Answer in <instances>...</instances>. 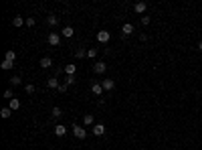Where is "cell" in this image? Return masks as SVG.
Segmentation results:
<instances>
[{
  "instance_id": "obj_1",
  "label": "cell",
  "mask_w": 202,
  "mask_h": 150,
  "mask_svg": "<svg viewBox=\"0 0 202 150\" xmlns=\"http://www.w3.org/2000/svg\"><path fill=\"white\" fill-rule=\"evenodd\" d=\"M73 134H75V138H79V140H83L85 136H87V130H85L83 126H79V124H73Z\"/></svg>"
},
{
  "instance_id": "obj_2",
  "label": "cell",
  "mask_w": 202,
  "mask_h": 150,
  "mask_svg": "<svg viewBox=\"0 0 202 150\" xmlns=\"http://www.w3.org/2000/svg\"><path fill=\"white\" fill-rule=\"evenodd\" d=\"M93 71H95L97 75H103V73H105V71H107V65H105V63H103V61H97L95 65H93Z\"/></svg>"
},
{
  "instance_id": "obj_3",
  "label": "cell",
  "mask_w": 202,
  "mask_h": 150,
  "mask_svg": "<svg viewBox=\"0 0 202 150\" xmlns=\"http://www.w3.org/2000/svg\"><path fill=\"white\" fill-rule=\"evenodd\" d=\"M59 43H61V35H59V33H51V35H49V45L51 47H57Z\"/></svg>"
},
{
  "instance_id": "obj_4",
  "label": "cell",
  "mask_w": 202,
  "mask_h": 150,
  "mask_svg": "<svg viewBox=\"0 0 202 150\" xmlns=\"http://www.w3.org/2000/svg\"><path fill=\"white\" fill-rule=\"evenodd\" d=\"M131 33H134V24H131V23H126V24L121 27V35H123V39L130 37Z\"/></svg>"
},
{
  "instance_id": "obj_5",
  "label": "cell",
  "mask_w": 202,
  "mask_h": 150,
  "mask_svg": "<svg viewBox=\"0 0 202 150\" xmlns=\"http://www.w3.org/2000/svg\"><path fill=\"white\" fill-rule=\"evenodd\" d=\"M59 85H61V83H59L57 77H49V79H47V87H49V89H59Z\"/></svg>"
},
{
  "instance_id": "obj_6",
  "label": "cell",
  "mask_w": 202,
  "mask_h": 150,
  "mask_svg": "<svg viewBox=\"0 0 202 150\" xmlns=\"http://www.w3.org/2000/svg\"><path fill=\"white\" fill-rule=\"evenodd\" d=\"M109 39H111V35L107 31H99L97 33V41L99 43H109Z\"/></svg>"
},
{
  "instance_id": "obj_7",
  "label": "cell",
  "mask_w": 202,
  "mask_h": 150,
  "mask_svg": "<svg viewBox=\"0 0 202 150\" xmlns=\"http://www.w3.org/2000/svg\"><path fill=\"white\" fill-rule=\"evenodd\" d=\"M134 10L137 12V14H144V12L148 10V4H145V2H135L134 4Z\"/></svg>"
},
{
  "instance_id": "obj_8",
  "label": "cell",
  "mask_w": 202,
  "mask_h": 150,
  "mask_svg": "<svg viewBox=\"0 0 202 150\" xmlns=\"http://www.w3.org/2000/svg\"><path fill=\"white\" fill-rule=\"evenodd\" d=\"M101 85H103V89H105V91H111V89L115 87V81L113 79H103Z\"/></svg>"
},
{
  "instance_id": "obj_9",
  "label": "cell",
  "mask_w": 202,
  "mask_h": 150,
  "mask_svg": "<svg viewBox=\"0 0 202 150\" xmlns=\"http://www.w3.org/2000/svg\"><path fill=\"white\" fill-rule=\"evenodd\" d=\"M55 134H57L59 138H63V136L67 134V128L63 126V124H57V126H55Z\"/></svg>"
},
{
  "instance_id": "obj_10",
  "label": "cell",
  "mask_w": 202,
  "mask_h": 150,
  "mask_svg": "<svg viewBox=\"0 0 202 150\" xmlns=\"http://www.w3.org/2000/svg\"><path fill=\"white\" fill-rule=\"evenodd\" d=\"M93 134L95 136H103L105 134V126H103V124H95V126H93Z\"/></svg>"
},
{
  "instance_id": "obj_11",
  "label": "cell",
  "mask_w": 202,
  "mask_h": 150,
  "mask_svg": "<svg viewBox=\"0 0 202 150\" xmlns=\"http://www.w3.org/2000/svg\"><path fill=\"white\" fill-rule=\"evenodd\" d=\"M91 91L95 93V96H101V93L105 91V89H103V85H101V83H91Z\"/></svg>"
},
{
  "instance_id": "obj_12",
  "label": "cell",
  "mask_w": 202,
  "mask_h": 150,
  "mask_svg": "<svg viewBox=\"0 0 202 150\" xmlns=\"http://www.w3.org/2000/svg\"><path fill=\"white\" fill-rule=\"evenodd\" d=\"M12 24L18 28V27H22V24H27V18H22V16H14V18H12Z\"/></svg>"
},
{
  "instance_id": "obj_13",
  "label": "cell",
  "mask_w": 202,
  "mask_h": 150,
  "mask_svg": "<svg viewBox=\"0 0 202 150\" xmlns=\"http://www.w3.org/2000/svg\"><path fill=\"white\" fill-rule=\"evenodd\" d=\"M51 65H53V59H51V57H42L41 59V67H42V69H49Z\"/></svg>"
},
{
  "instance_id": "obj_14",
  "label": "cell",
  "mask_w": 202,
  "mask_h": 150,
  "mask_svg": "<svg viewBox=\"0 0 202 150\" xmlns=\"http://www.w3.org/2000/svg\"><path fill=\"white\" fill-rule=\"evenodd\" d=\"M61 35L65 37V39H71L73 35H75V31H73V27H65V28L61 31Z\"/></svg>"
},
{
  "instance_id": "obj_15",
  "label": "cell",
  "mask_w": 202,
  "mask_h": 150,
  "mask_svg": "<svg viewBox=\"0 0 202 150\" xmlns=\"http://www.w3.org/2000/svg\"><path fill=\"white\" fill-rule=\"evenodd\" d=\"M8 108H10L12 112H16V110L20 108V101H18V100H16V97H14V100H10V101H8Z\"/></svg>"
},
{
  "instance_id": "obj_16",
  "label": "cell",
  "mask_w": 202,
  "mask_h": 150,
  "mask_svg": "<svg viewBox=\"0 0 202 150\" xmlns=\"http://www.w3.org/2000/svg\"><path fill=\"white\" fill-rule=\"evenodd\" d=\"M83 124L85 126H95V124H93V114H85L83 116Z\"/></svg>"
},
{
  "instance_id": "obj_17",
  "label": "cell",
  "mask_w": 202,
  "mask_h": 150,
  "mask_svg": "<svg viewBox=\"0 0 202 150\" xmlns=\"http://www.w3.org/2000/svg\"><path fill=\"white\" fill-rule=\"evenodd\" d=\"M0 116H2L4 120H8V118L12 116V110H10V108H2V110H0Z\"/></svg>"
},
{
  "instance_id": "obj_18",
  "label": "cell",
  "mask_w": 202,
  "mask_h": 150,
  "mask_svg": "<svg viewBox=\"0 0 202 150\" xmlns=\"http://www.w3.org/2000/svg\"><path fill=\"white\" fill-rule=\"evenodd\" d=\"M47 23H49L51 27H55V24H59V18L55 14H49V16H47Z\"/></svg>"
},
{
  "instance_id": "obj_19",
  "label": "cell",
  "mask_w": 202,
  "mask_h": 150,
  "mask_svg": "<svg viewBox=\"0 0 202 150\" xmlns=\"http://www.w3.org/2000/svg\"><path fill=\"white\" fill-rule=\"evenodd\" d=\"M0 67H2L4 71H10L12 67H14V63H12V61H6V59H4V61H2V65H0Z\"/></svg>"
},
{
  "instance_id": "obj_20",
  "label": "cell",
  "mask_w": 202,
  "mask_h": 150,
  "mask_svg": "<svg viewBox=\"0 0 202 150\" xmlns=\"http://www.w3.org/2000/svg\"><path fill=\"white\" fill-rule=\"evenodd\" d=\"M51 116H53L55 120H59V118H61V116H63V112H61V108H57V106H55V108H53V112H51Z\"/></svg>"
},
{
  "instance_id": "obj_21",
  "label": "cell",
  "mask_w": 202,
  "mask_h": 150,
  "mask_svg": "<svg viewBox=\"0 0 202 150\" xmlns=\"http://www.w3.org/2000/svg\"><path fill=\"white\" fill-rule=\"evenodd\" d=\"M75 71H77V65H67L65 67V73L67 75H75Z\"/></svg>"
},
{
  "instance_id": "obj_22",
  "label": "cell",
  "mask_w": 202,
  "mask_h": 150,
  "mask_svg": "<svg viewBox=\"0 0 202 150\" xmlns=\"http://www.w3.org/2000/svg\"><path fill=\"white\" fill-rule=\"evenodd\" d=\"M75 57H77V59L87 57V51H85V49H77V51H75Z\"/></svg>"
},
{
  "instance_id": "obj_23",
  "label": "cell",
  "mask_w": 202,
  "mask_h": 150,
  "mask_svg": "<svg viewBox=\"0 0 202 150\" xmlns=\"http://www.w3.org/2000/svg\"><path fill=\"white\" fill-rule=\"evenodd\" d=\"M4 59H6V61H12V63H14L16 53H14V51H6V57H4Z\"/></svg>"
},
{
  "instance_id": "obj_24",
  "label": "cell",
  "mask_w": 202,
  "mask_h": 150,
  "mask_svg": "<svg viewBox=\"0 0 202 150\" xmlns=\"http://www.w3.org/2000/svg\"><path fill=\"white\" fill-rule=\"evenodd\" d=\"M24 91H27L28 96H31V93H34V91H37V87H34L32 83H28V85H24Z\"/></svg>"
},
{
  "instance_id": "obj_25",
  "label": "cell",
  "mask_w": 202,
  "mask_h": 150,
  "mask_svg": "<svg viewBox=\"0 0 202 150\" xmlns=\"http://www.w3.org/2000/svg\"><path fill=\"white\" fill-rule=\"evenodd\" d=\"M10 83H12V85H14V87H16V85H20V83H22V79H20V77H18V75H12V79H10Z\"/></svg>"
},
{
  "instance_id": "obj_26",
  "label": "cell",
  "mask_w": 202,
  "mask_h": 150,
  "mask_svg": "<svg viewBox=\"0 0 202 150\" xmlns=\"http://www.w3.org/2000/svg\"><path fill=\"white\" fill-rule=\"evenodd\" d=\"M87 57L89 59H95L97 57V49H87Z\"/></svg>"
},
{
  "instance_id": "obj_27",
  "label": "cell",
  "mask_w": 202,
  "mask_h": 150,
  "mask_svg": "<svg viewBox=\"0 0 202 150\" xmlns=\"http://www.w3.org/2000/svg\"><path fill=\"white\" fill-rule=\"evenodd\" d=\"M65 83L67 85H73V83H75V75H67L65 77Z\"/></svg>"
},
{
  "instance_id": "obj_28",
  "label": "cell",
  "mask_w": 202,
  "mask_h": 150,
  "mask_svg": "<svg viewBox=\"0 0 202 150\" xmlns=\"http://www.w3.org/2000/svg\"><path fill=\"white\" fill-rule=\"evenodd\" d=\"M4 97H6L8 101H10V100H14V96H12V91H10V89H6V91H4Z\"/></svg>"
},
{
  "instance_id": "obj_29",
  "label": "cell",
  "mask_w": 202,
  "mask_h": 150,
  "mask_svg": "<svg viewBox=\"0 0 202 150\" xmlns=\"http://www.w3.org/2000/svg\"><path fill=\"white\" fill-rule=\"evenodd\" d=\"M67 87H69L67 83H61V85H59V89H57V91H59V93H65V91H67Z\"/></svg>"
},
{
  "instance_id": "obj_30",
  "label": "cell",
  "mask_w": 202,
  "mask_h": 150,
  "mask_svg": "<svg viewBox=\"0 0 202 150\" xmlns=\"http://www.w3.org/2000/svg\"><path fill=\"white\" fill-rule=\"evenodd\" d=\"M140 18H141V24H144V27L150 24V16H140Z\"/></svg>"
},
{
  "instance_id": "obj_31",
  "label": "cell",
  "mask_w": 202,
  "mask_h": 150,
  "mask_svg": "<svg viewBox=\"0 0 202 150\" xmlns=\"http://www.w3.org/2000/svg\"><path fill=\"white\" fill-rule=\"evenodd\" d=\"M34 23H37V20H34L32 16H28V18H27V27H34Z\"/></svg>"
},
{
  "instance_id": "obj_32",
  "label": "cell",
  "mask_w": 202,
  "mask_h": 150,
  "mask_svg": "<svg viewBox=\"0 0 202 150\" xmlns=\"http://www.w3.org/2000/svg\"><path fill=\"white\" fill-rule=\"evenodd\" d=\"M198 51H202V41H200V43H198Z\"/></svg>"
}]
</instances>
